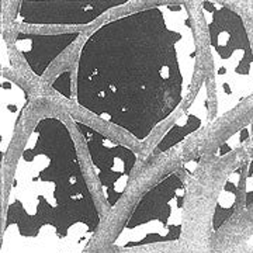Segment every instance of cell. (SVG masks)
<instances>
[{"instance_id":"1","label":"cell","mask_w":253,"mask_h":253,"mask_svg":"<svg viewBox=\"0 0 253 253\" xmlns=\"http://www.w3.org/2000/svg\"><path fill=\"white\" fill-rule=\"evenodd\" d=\"M199 61L186 3H159L103 23L82 44L75 101L146 141L189 99Z\"/></svg>"},{"instance_id":"2","label":"cell","mask_w":253,"mask_h":253,"mask_svg":"<svg viewBox=\"0 0 253 253\" xmlns=\"http://www.w3.org/2000/svg\"><path fill=\"white\" fill-rule=\"evenodd\" d=\"M1 232V253H83L100 226L71 129L40 118L14 169Z\"/></svg>"},{"instance_id":"3","label":"cell","mask_w":253,"mask_h":253,"mask_svg":"<svg viewBox=\"0 0 253 253\" xmlns=\"http://www.w3.org/2000/svg\"><path fill=\"white\" fill-rule=\"evenodd\" d=\"M208 48L212 59L218 120L253 96V48L244 18L219 1H203Z\"/></svg>"},{"instance_id":"4","label":"cell","mask_w":253,"mask_h":253,"mask_svg":"<svg viewBox=\"0 0 253 253\" xmlns=\"http://www.w3.org/2000/svg\"><path fill=\"white\" fill-rule=\"evenodd\" d=\"M187 186L179 172L168 173L145 193L113 241L118 249L179 242Z\"/></svg>"},{"instance_id":"5","label":"cell","mask_w":253,"mask_h":253,"mask_svg":"<svg viewBox=\"0 0 253 253\" xmlns=\"http://www.w3.org/2000/svg\"><path fill=\"white\" fill-rule=\"evenodd\" d=\"M72 123L86 144L101 196L110 210H113L126 193L138 155L131 148L113 141L79 118L72 117Z\"/></svg>"},{"instance_id":"6","label":"cell","mask_w":253,"mask_h":253,"mask_svg":"<svg viewBox=\"0 0 253 253\" xmlns=\"http://www.w3.org/2000/svg\"><path fill=\"white\" fill-rule=\"evenodd\" d=\"M129 0H23L13 21L24 26H87Z\"/></svg>"},{"instance_id":"7","label":"cell","mask_w":253,"mask_h":253,"mask_svg":"<svg viewBox=\"0 0 253 253\" xmlns=\"http://www.w3.org/2000/svg\"><path fill=\"white\" fill-rule=\"evenodd\" d=\"M81 37L79 31L61 34H31L17 31L14 46L36 76H44L55 59L63 54Z\"/></svg>"},{"instance_id":"8","label":"cell","mask_w":253,"mask_h":253,"mask_svg":"<svg viewBox=\"0 0 253 253\" xmlns=\"http://www.w3.org/2000/svg\"><path fill=\"white\" fill-rule=\"evenodd\" d=\"M210 117L208 109V81L207 78H203L199 89L196 91L194 97L186 107L183 114L173 123L170 128L165 132L161 141L155 146L154 155L158 156L161 154H166L173 146L181 144L187 136L200 131L207 124Z\"/></svg>"},{"instance_id":"9","label":"cell","mask_w":253,"mask_h":253,"mask_svg":"<svg viewBox=\"0 0 253 253\" xmlns=\"http://www.w3.org/2000/svg\"><path fill=\"white\" fill-rule=\"evenodd\" d=\"M28 103L27 90L4 75L0 76V151L1 165L9 152L20 117Z\"/></svg>"},{"instance_id":"10","label":"cell","mask_w":253,"mask_h":253,"mask_svg":"<svg viewBox=\"0 0 253 253\" xmlns=\"http://www.w3.org/2000/svg\"><path fill=\"white\" fill-rule=\"evenodd\" d=\"M242 174H244V166L239 165L236 169H234L228 174L225 183L222 186V190L218 194L217 204H215L214 215H212V231L214 232H217L235 211L236 204H238V196L241 193Z\"/></svg>"},{"instance_id":"11","label":"cell","mask_w":253,"mask_h":253,"mask_svg":"<svg viewBox=\"0 0 253 253\" xmlns=\"http://www.w3.org/2000/svg\"><path fill=\"white\" fill-rule=\"evenodd\" d=\"M253 136V121L248 123L246 126L239 128L235 134L229 136L228 139H225L222 144L218 146V149L215 151V158H224L225 155L234 152L235 149L241 148L245 142H248Z\"/></svg>"},{"instance_id":"12","label":"cell","mask_w":253,"mask_h":253,"mask_svg":"<svg viewBox=\"0 0 253 253\" xmlns=\"http://www.w3.org/2000/svg\"><path fill=\"white\" fill-rule=\"evenodd\" d=\"M51 87L65 99H72V69L68 68L58 73L51 82Z\"/></svg>"},{"instance_id":"13","label":"cell","mask_w":253,"mask_h":253,"mask_svg":"<svg viewBox=\"0 0 253 253\" xmlns=\"http://www.w3.org/2000/svg\"><path fill=\"white\" fill-rule=\"evenodd\" d=\"M253 204V158L248 165L245 174V210H249Z\"/></svg>"},{"instance_id":"14","label":"cell","mask_w":253,"mask_h":253,"mask_svg":"<svg viewBox=\"0 0 253 253\" xmlns=\"http://www.w3.org/2000/svg\"><path fill=\"white\" fill-rule=\"evenodd\" d=\"M246 242H248V245H253V235L249 236V239H248Z\"/></svg>"},{"instance_id":"15","label":"cell","mask_w":253,"mask_h":253,"mask_svg":"<svg viewBox=\"0 0 253 253\" xmlns=\"http://www.w3.org/2000/svg\"><path fill=\"white\" fill-rule=\"evenodd\" d=\"M251 7H252V9H253V1H252V6H251Z\"/></svg>"}]
</instances>
